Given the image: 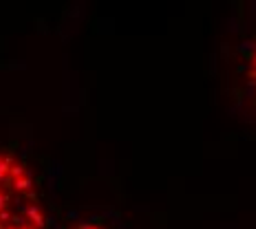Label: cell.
<instances>
[{
	"instance_id": "cell-4",
	"label": "cell",
	"mask_w": 256,
	"mask_h": 229,
	"mask_svg": "<svg viewBox=\"0 0 256 229\" xmlns=\"http://www.w3.org/2000/svg\"><path fill=\"white\" fill-rule=\"evenodd\" d=\"M12 163H14L12 154H0V181L12 179Z\"/></svg>"
},
{
	"instance_id": "cell-5",
	"label": "cell",
	"mask_w": 256,
	"mask_h": 229,
	"mask_svg": "<svg viewBox=\"0 0 256 229\" xmlns=\"http://www.w3.org/2000/svg\"><path fill=\"white\" fill-rule=\"evenodd\" d=\"M24 174H29V172H26V168H24V163L18 161V159H14V163H12V181L24 177Z\"/></svg>"
},
{
	"instance_id": "cell-7",
	"label": "cell",
	"mask_w": 256,
	"mask_h": 229,
	"mask_svg": "<svg viewBox=\"0 0 256 229\" xmlns=\"http://www.w3.org/2000/svg\"><path fill=\"white\" fill-rule=\"evenodd\" d=\"M12 212H9V210H2V212H0V221H2L4 223V225H9V223H12Z\"/></svg>"
},
{
	"instance_id": "cell-1",
	"label": "cell",
	"mask_w": 256,
	"mask_h": 229,
	"mask_svg": "<svg viewBox=\"0 0 256 229\" xmlns=\"http://www.w3.org/2000/svg\"><path fill=\"white\" fill-rule=\"evenodd\" d=\"M245 77H248V82L252 84L254 102H256V33L252 38V49H250V53H248V71H245Z\"/></svg>"
},
{
	"instance_id": "cell-6",
	"label": "cell",
	"mask_w": 256,
	"mask_h": 229,
	"mask_svg": "<svg viewBox=\"0 0 256 229\" xmlns=\"http://www.w3.org/2000/svg\"><path fill=\"white\" fill-rule=\"evenodd\" d=\"M9 201H12L9 192H2V190H0V212L7 210V207H9Z\"/></svg>"
},
{
	"instance_id": "cell-3",
	"label": "cell",
	"mask_w": 256,
	"mask_h": 229,
	"mask_svg": "<svg viewBox=\"0 0 256 229\" xmlns=\"http://www.w3.org/2000/svg\"><path fill=\"white\" fill-rule=\"evenodd\" d=\"M12 188L18 192V194H31L34 179H31V174H24V177H20V179H14L12 181Z\"/></svg>"
},
{
	"instance_id": "cell-8",
	"label": "cell",
	"mask_w": 256,
	"mask_h": 229,
	"mask_svg": "<svg viewBox=\"0 0 256 229\" xmlns=\"http://www.w3.org/2000/svg\"><path fill=\"white\" fill-rule=\"evenodd\" d=\"M76 229H104L102 225H95V223H84V225H78Z\"/></svg>"
},
{
	"instance_id": "cell-9",
	"label": "cell",
	"mask_w": 256,
	"mask_h": 229,
	"mask_svg": "<svg viewBox=\"0 0 256 229\" xmlns=\"http://www.w3.org/2000/svg\"><path fill=\"white\" fill-rule=\"evenodd\" d=\"M20 229H36L34 225H31V223L29 221H26V223H22V225H20Z\"/></svg>"
},
{
	"instance_id": "cell-2",
	"label": "cell",
	"mask_w": 256,
	"mask_h": 229,
	"mask_svg": "<svg viewBox=\"0 0 256 229\" xmlns=\"http://www.w3.org/2000/svg\"><path fill=\"white\" fill-rule=\"evenodd\" d=\"M26 221L31 223L36 229H44L46 227V214H44V210H42L40 205H29L26 207Z\"/></svg>"
},
{
	"instance_id": "cell-11",
	"label": "cell",
	"mask_w": 256,
	"mask_h": 229,
	"mask_svg": "<svg viewBox=\"0 0 256 229\" xmlns=\"http://www.w3.org/2000/svg\"><path fill=\"white\" fill-rule=\"evenodd\" d=\"M4 227H7V225H4V223H2V221H0V229H4Z\"/></svg>"
},
{
	"instance_id": "cell-10",
	"label": "cell",
	"mask_w": 256,
	"mask_h": 229,
	"mask_svg": "<svg viewBox=\"0 0 256 229\" xmlns=\"http://www.w3.org/2000/svg\"><path fill=\"white\" fill-rule=\"evenodd\" d=\"M4 229H20V227H18V225H14V223H9V225L4 227Z\"/></svg>"
}]
</instances>
